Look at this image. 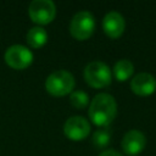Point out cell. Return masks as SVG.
Instances as JSON below:
<instances>
[{
    "instance_id": "cell-1",
    "label": "cell",
    "mask_w": 156,
    "mask_h": 156,
    "mask_svg": "<svg viewBox=\"0 0 156 156\" xmlns=\"http://www.w3.org/2000/svg\"><path fill=\"white\" fill-rule=\"evenodd\" d=\"M117 115V102L107 93H100L94 96L89 106V117L99 127H107Z\"/></svg>"
},
{
    "instance_id": "cell-2",
    "label": "cell",
    "mask_w": 156,
    "mask_h": 156,
    "mask_svg": "<svg viewBox=\"0 0 156 156\" xmlns=\"http://www.w3.org/2000/svg\"><path fill=\"white\" fill-rule=\"evenodd\" d=\"M74 83V77L71 72L58 69L49 74L45 80V88L54 96H63L73 90Z\"/></svg>"
},
{
    "instance_id": "cell-3",
    "label": "cell",
    "mask_w": 156,
    "mask_h": 156,
    "mask_svg": "<svg viewBox=\"0 0 156 156\" xmlns=\"http://www.w3.org/2000/svg\"><path fill=\"white\" fill-rule=\"evenodd\" d=\"M84 78L85 82L96 89H101L107 87L111 83L112 73L110 67L101 61H93L88 63L84 68Z\"/></svg>"
},
{
    "instance_id": "cell-4",
    "label": "cell",
    "mask_w": 156,
    "mask_h": 156,
    "mask_svg": "<svg viewBox=\"0 0 156 156\" xmlns=\"http://www.w3.org/2000/svg\"><path fill=\"white\" fill-rule=\"evenodd\" d=\"M95 29V18L89 11L77 12L69 24V32L73 38L78 40L88 39Z\"/></svg>"
},
{
    "instance_id": "cell-5",
    "label": "cell",
    "mask_w": 156,
    "mask_h": 156,
    "mask_svg": "<svg viewBox=\"0 0 156 156\" xmlns=\"http://www.w3.org/2000/svg\"><path fill=\"white\" fill-rule=\"evenodd\" d=\"M28 13L33 22L48 24L56 16V6L51 0H33L28 6Z\"/></svg>"
},
{
    "instance_id": "cell-6",
    "label": "cell",
    "mask_w": 156,
    "mask_h": 156,
    "mask_svg": "<svg viewBox=\"0 0 156 156\" xmlns=\"http://www.w3.org/2000/svg\"><path fill=\"white\" fill-rule=\"evenodd\" d=\"M5 61L15 69H24L33 62V52L23 45H11L5 52Z\"/></svg>"
},
{
    "instance_id": "cell-7",
    "label": "cell",
    "mask_w": 156,
    "mask_h": 156,
    "mask_svg": "<svg viewBox=\"0 0 156 156\" xmlns=\"http://www.w3.org/2000/svg\"><path fill=\"white\" fill-rule=\"evenodd\" d=\"M63 132L71 140H83L90 133V124L82 116H72L65 122Z\"/></svg>"
},
{
    "instance_id": "cell-8",
    "label": "cell",
    "mask_w": 156,
    "mask_h": 156,
    "mask_svg": "<svg viewBox=\"0 0 156 156\" xmlns=\"http://www.w3.org/2000/svg\"><path fill=\"white\" fill-rule=\"evenodd\" d=\"M121 145L124 154L129 156H134L144 150L146 145V138L140 130L132 129L124 134Z\"/></svg>"
},
{
    "instance_id": "cell-9",
    "label": "cell",
    "mask_w": 156,
    "mask_h": 156,
    "mask_svg": "<svg viewBox=\"0 0 156 156\" xmlns=\"http://www.w3.org/2000/svg\"><path fill=\"white\" fill-rule=\"evenodd\" d=\"M130 89L139 96L151 95L156 90V78L146 72L135 74L130 82Z\"/></svg>"
},
{
    "instance_id": "cell-10",
    "label": "cell",
    "mask_w": 156,
    "mask_h": 156,
    "mask_svg": "<svg viewBox=\"0 0 156 156\" xmlns=\"http://www.w3.org/2000/svg\"><path fill=\"white\" fill-rule=\"evenodd\" d=\"M102 28L106 35L112 39L121 37L126 28L124 17L117 11H110L105 15L102 20Z\"/></svg>"
},
{
    "instance_id": "cell-11",
    "label": "cell",
    "mask_w": 156,
    "mask_h": 156,
    "mask_svg": "<svg viewBox=\"0 0 156 156\" xmlns=\"http://www.w3.org/2000/svg\"><path fill=\"white\" fill-rule=\"evenodd\" d=\"M48 41V33L43 27H33L27 33V43L34 48L39 49Z\"/></svg>"
},
{
    "instance_id": "cell-12",
    "label": "cell",
    "mask_w": 156,
    "mask_h": 156,
    "mask_svg": "<svg viewBox=\"0 0 156 156\" xmlns=\"http://www.w3.org/2000/svg\"><path fill=\"white\" fill-rule=\"evenodd\" d=\"M133 72H134V66L127 58H122V60L117 61L113 66V76L119 82H123V80H127L128 78H130Z\"/></svg>"
},
{
    "instance_id": "cell-13",
    "label": "cell",
    "mask_w": 156,
    "mask_h": 156,
    "mask_svg": "<svg viewBox=\"0 0 156 156\" xmlns=\"http://www.w3.org/2000/svg\"><path fill=\"white\" fill-rule=\"evenodd\" d=\"M111 140V132L107 128H101L98 129L94 134H93V145L96 149H104L110 144Z\"/></svg>"
},
{
    "instance_id": "cell-14",
    "label": "cell",
    "mask_w": 156,
    "mask_h": 156,
    "mask_svg": "<svg viewBox=\"0 0 156 156\" xmlns=\"http://www.w3.org/2000/svg\"><path fill=\"white\" fill-rule=\"evenodd\" d=\"M88 101H89V96L83 90H76L69 96V102L76 108H84V107H87Z\"/></svg>"
},
{
    "instance_id": "cell-15",
    "label": "cell",
    "mask_w": 156,
    "mask_h": 156,
    "mask_svg": "<svg viewBox=\"0 0 156 156\" xmlns=\"http://www.w3.org/2000/svg\"><path fill=\"white\" fill-rule=\"evenodd\" d=\"M99 156H123L122 154H119L118 151H116V150H105V151H102Z\"/></svg>"
}]
</instances>
